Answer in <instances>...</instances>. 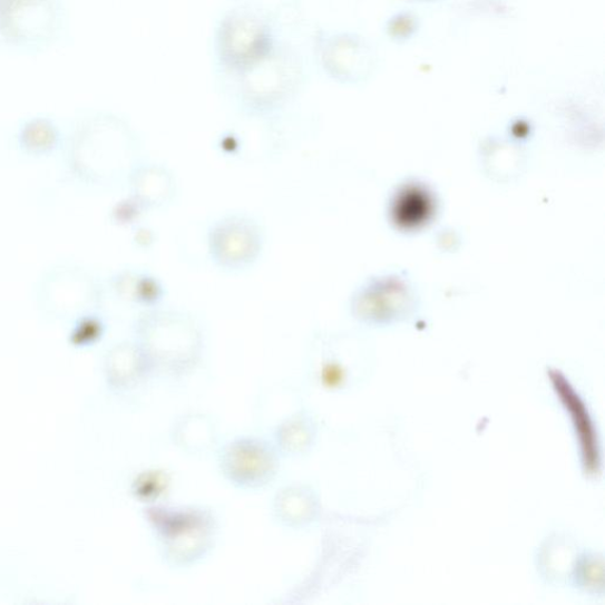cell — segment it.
<instances>
[{
  "label": "cell",
  "instance_id": "1",
  "mask_svg": "<svg viewBox=\"0 0 605 605\" xmlns=\"http://www.w3.org/2000/svg\"><path fill=\"white\" fill-rule=\"evenodd\" d=\"M140 156L138 135L124 121L103 117L74 136L68 164L78 180L106 188L128 183Z\"/></svg>",
  "mask_w": 605,
  "mask_h": 605
},
{
  "label": "cell",
  "instance_id": "2",
  "mask_svg": "<svg viewBox=\"0 0 605 605\" xmlns=\"http://www.w3.org/2000/svg\"><path fill=\"white\" fill-rule=\"evenodd\" d=\"M134 334L155 374L186 375L202 361L204 330L188 312L159 306L146 309L135 321Z\"/></svg>",
  "mask_w": 605,
  "mask_h": 605
},
{
  "label": "cell",
  "instance_id": "3",
  "mask_svg": "<svg viewBox=\"0 0 605 605\" xmlns=\"http://www.w3.org/2000/svg\"><path fill=\"white\" fill-rule=\"evenodd\" d=\"M147 519L163 557L173 568L186 569L203 560L213 548L218 526L204 507L152 506Z\"/></svg>",
  "mask_w": 605,
  "mask_h": 605
},
{
  "label": "cell",
  "instance_id": "4",
  "mask_svg": "<svg viewBox=\"0 0 605 605\" xmlns=\"http://www.w3.org/2000/svg\"><path fill=\"white\" fill-rule=\"evenodd\" d=\"M301 56L280 45L257 66L240 76L238 103L256 117H267L285 108L303 84Z\"/></svg>",
  "mask_w": 605,
  "mask_h": 605
},
{
  "label": "cell",
  "instance_id": "5",
  "mask_svg": "<svg viewBox=\"0 0 605 605\" xmlns=\"http://www.w3.org/2000/svg\"><path fill=\"white\" fill-rule=\"evenodd\" d=\"M277 46L275 27L270 17L251 8L225 14L214 38L219 65L236 76L257 66Z\"/></svg>",
  "mask_w": 605,
  "mask_h": 605
},
{
  "label": "cell",
  "instance_id": "6",
  "mask_svg": "<svg viewBox=\"0 0 605 605\" xmlns=\"http://www.w3.org/2000/svg\"><path fill=\"white\" fill-rule=\"evenodd\" d=\"M282 457L273 441L240 437L221 448L218 466L225 480L236 489L260 491L276 481Z\"/></svg>",
  "mask_w": 605,
  "mask_h": 605
},
{
  "label": "cell",
  "instance_id": "7",
  "mask_svg": "<svg viewBox=\"0 0 605 605\" xmlns=\"http://www.w3.org/2000/svg\"><path fill=\"white\" fill-rule=\"evenodd\" d=\"M320 67L331 80L347 86L365 84L379 68V53L362 35L320 31L315 37Z\"/></svg>",
  "mask_w": 605,
  "mask_h": 605
},
{
  "label": "cell",
  "instance_id": "8",
  "mask_svg": "<svg viewBox=\"0 0 605 605\" xmlns=\"http://www.w3.org/2000/svg\"><path fill=\"white\" fill-rule=\"evenodd\" d=\"M103 290L80 267L56 266L37 289L39 309L55 319H85L99 309Z\"/></svg>",
  "mask_w": 605,
  "mask_h": 605
},
{
  "label": "cell",
  "instance_id": "9",
  "mask_svg": "<svg viewBox=\"0 0 605 605\" xmlns=\"http://www.w3.org/2000/svg\"><path fill=\"white\" fill-rule=\"evenodd\" d=\"M206 241L214 265L227 272H242L261 258L265 234L256 219L234 213L214 222L207 231Z\"/></svg>",
  "mask_w": 605,
  "mask_h": 605
},
{
  "label": "cell",
  "instance_id": "10",
  "mask_svg": "<svg viewBox=\"0 0 605 605\" xmlns=\"http://www.w3.org/2000/svg\"><path fill=\"white\" fill-rule=\"evenodd\" d=\"M131 197L147 209L169 205L177 194V182L164 166L140 163L131 172L127 183Z\"/></svg>",
  "mask_w": 605,
  "mask_h": 605
},
{
  "label": "cell",
  "instance_id": "11",
  "mask_svg": "<svg viewBox=\"0 0 605 605\" xmlns=\"http://www.w3.org/2000/svg\"><path fill=\"white\" fill-rule=\"evenodd\" d=\"M275 514L287 528H306L319 517L318 497L310 487L287 486L275 500Z\"/></svg>",
  "mask_w": 605,
  "mask_h": 605
},
{
  "label": "cell",
  "instance_id": "12",
  "mask_svg": "<svg viewBox=\"0 0 605 605\" xmlns=\"http://www.w3.org/2000/svg\"><path fill=\"white\" fill-rule=\"evenodd\" d=\"M316 433L314 419L306 412H300L277 427L273 443L282 456L300 457L306 455L314 446Z\"/></svg>",
  "mask_w": 605,
  "mask_h": 605
},
{
  "label": "cell",
  "instance_id": "13",
  "mask_svg": "<svg viewBox=\"0 0 605 605\" xmlns=\"http://www.w3.org/2000/svg\"><path fill=\"white\" fill-rule=\"evenodd\" d=\"M113 287L117 295L146 309L159 306L165 296L160 281L147 273L123 272L114 280Z\"/></svg>",
  "mask_w": 605,
  "mask_h": 605
},
{
  "label": "cell",
  "instance_id": "14",
  "mask_svg": "<svg viewBox=\"0 0 605 605\" xmlns=\"http://www.w3.org/2000/svg\"><path fill=\"white\" fill-rule=\"evenodd\" d=\"M419 30V18L412 12H400L389 19L386 33L398 43L412 39Z\"/></svg>",
  "mask_w": 605,
  "mask_h": 605
},
{
  "label": "cell",
  "instance_id": "15",
  "mask_svg": "<svg viewBox=\"0 0 605 605\" xmlns=\"http://www.w3.org/2000/svg\"><path fill=\"white\" fill-rule=\"evenodd\" d=\"M169 478L165 472L152 471L140 477L136 492L142 498L156 501L168 490Z\"/></svg>",
  "mask_w": 605,
  "mask_h": 605
}]
</instances>
